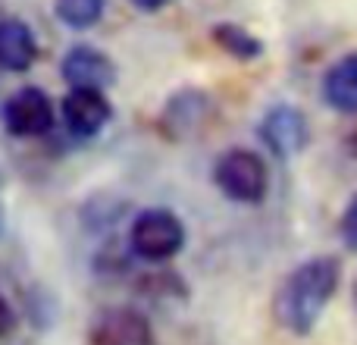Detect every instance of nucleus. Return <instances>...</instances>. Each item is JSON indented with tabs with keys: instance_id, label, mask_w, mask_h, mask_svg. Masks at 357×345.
I'll return each instance as SVG.
<instances>
[{
	"instance_id": "dca6fc26",
	"label": "nucleus",
	"mask_w": 357,
	"mask_h": 345,
	"mask_svg": "<svg viewBox=\"0 0 357 345\" xmlns=\"http://www.w3.org/2000/svg\"><path fill=\"white\" fill-rule=\"evenodd\" d=\"M13 330H16V311H13V304L6 302L3 295H0V339H6Z\"/></svg>"
},
{
	"instance_id": "4468645a",
	"label": "nucleus",
	"mask_w": 357,
	"mask_h": 345,
	"mask_svg": "<svg viewBox=\"0 0 357 345\" xmlns=\"http://www.w3.org/2000/svg\"><path fill=\"white\" fill-rule=\"evenodd\" d=\"M142 286H144V295H173V292H185L182 289V279L176 277V273H151V277H144L142 279Z\"/></svg>"
},
{
	"instance_id": "f8f14e48",
	"label": "nucleus",
	"mask_w": 357,
	"mask_h": 345,
	"mask_svg": "<svg viewBox=\"0 0 357 345\" xmlns=\"http://www.w3.org/2000/svg\"><path fill=\"white\" fill-rule=\"evenodd\" d=\"M210 38H213V44L222 54H229L232 60H241V63H251L264 54V41H260L257 35H251L245 25L216 22L213 29H210Z\"/></svg>"
},
{
	"instance_id": "f257e3e1",
	"label": "nucleus",
	"mask_w": 357,
	"mask_h": 345,
	"mask_svg": "<svg viewBox=\"0 0 357 345\" xmlns=\"http://www.w3.org/2000/svg\"><path fill=\"white\" fill-rule=\"evenodd\" d=\"M342 286V260L335 254L307 258L279 283L273 295V317L291 336H310L323 311Z\"/></svg>"
},
{
	"instance_id": "ddd939ff",
	"label": "nucleus",
	"mask_w": 357,
	"mask_h": 345,
	"mask_svg": "<svg viewBox=\"0 0 357 345\" xmlns=\"http://www.w3.org/2000/svg\"><path fill=\"white\" fill-rule=\"evenodd\" d=\"M107 0H54V13L66 29L85 31L100 22Z\"/></svg>"
},
{
	"instance_id": "9d476101",
	"label": "nucleus",
	"mask_w": 357,
	"mask_h": 345,
	"mask_svg": "<svg viewBox=\"0 0 357 345\" xmlns=\"http://www.w3.org/2000/svg\"><path fill=\"white\" fill-rule=\"evenodd\" d=\"M38 60V38L22 19H0V69L29 73Z\"/></svg>"
},
{
	"instance_id": "f3484780",
	"label": "nucleus",
	"mask_w": 357,
	"mask_h": 345,
	"mask_svg": "<svg viewBox=\"0 0 357 345\" xmlns=\"http://www.w3.org/2000/svg\"><path fill=\"white\" fill-rule=\"evenodd\" d=\"M129 3L138 6V10H144V13H157V10H163L169 0H129Z\"/></svg>"
},
{
	"instance_id": "7ed1b4c3",
	"label": "nucleus",
	"mask_w": 357,
	"mask_h": 345,
	"mask_svg": "<svg viewBox=\"0 0 357 345\" xmlns=\"http://www.w3.org/2000/svg\"><path fill=\"white\" fill-rule=\"evenodd\" d=\"M185 245V226L182 220L167 207H148L135 216L129 229V248L135 258L163 264L173 260Z\"/></svg>"
},
{
	"instance_id": "39448f33",
	"label": "nucleus",
	"mask_w": 357,
	"mask_h": 345,
	"mask_svg": "<svg viewBox=\"0 0 357 345\" xmlns=\"http://www.w3.org/2000/svg\"><path fill=\"white\" fill-rule=\"evenodd\" d=\"M257 135L276 161H291V157H298L307 148L310 123L298 107L279 104L264 113V119H260V126H257Z\"/></svg>"
},
{
	"instance_id": "a211bd4d",
	"label": "nucleus",
	"mask_w": 357,
	"mask_h": 345,
	"mask_svg": "<svg viewBox=\"0 0 357 345\" xmlns=\"http://www.w3.org/2000/svg\"><path fill=\"white\" fill-rule=\"evenodd\" d=\"M345 148H348V154L351 157H357V126L345 135Z\"/></svg>"
},
{
	"instance_id": "f03ea898",
	"label": "nucleus",
	"mask_w": 357,
	"mask_h": 345,
	"mask_svg": "<svg viewBox=\"0 0 357 345\" xmlns=\"http://www.w3.org/2000/svg\"><path fill=\"white\" fill-rule=\"evenodd\" d=\"M213 185L235 204H260L270 191V170L257 151L229 148L213 163Z\"/></svg>"
},
{
	"instance_id": "9b49d317",
	"label": "nucleus",
	"mask_w": 357,
	"mask_h": 345,
	"mask_svg": "<svg viewBox=\"0 0 357 345\" xmlns=\"http://www.w3.org/2000/svg\"><path fill=\"white\" fill-rule=\"evenodd\" d=\"M320 94L326 107L357 117V54H345L323 73Z\"/></svg>"
},
{
	"instance_id": "0eeeda50",
	"label": "nucleus",
	"mask_w": 357,
	"mask_h": 345,
	"mask_svg": "<svg viewBox=\"0 0 357 345\" xmlns=\"http://www.w3.org/2000/svg\"><path fill=\"white\" fill-rule=\"evenodd\" d=\"M88 345H154V327L135 308H107L88 327Z\"/></svg>"
},
{
	"instance_id": "1a4fd4ad",
	"label": "nucleus",
	"mask_w": 357,
	"mask_h": 345,
	"mask_svg": "<svg viewBox=\"0 0 357 345\" xmlns=\"http://www.w3.org/2000/svg\"><path fill=\"white\" fill-rule=\"evenodd\" d=\"M213 104L204 91L197 88H185L176 98H169L167 110H163V129L169 132V138H185L201 132V126L210 119Z\"/></svg>"
},
{
	"instance_id": "2eb2a0df",
	"label": "nucleus",
	"mask_w": 357,
	"mask_h": 345,
	"mask_svg": "<svg viewBox=\"0 0 357 345\" xmlns=\"http://www.w3.org/2000/svg\"><path fill=\"white\" fill-rule=\"evenodd\" d=\"M339 235H342V242H345L348 251L357 254V195L351 198V201H348L345 214H342V220H339Z\"/></svg>"
},
{
	"instance_id": "423d86ee",
	"label": "nucleus",
	"mask_w": 357,
	"mask_h": 345,
	"mask_svg": "<svg viewBox=\"0 0 357 345\" xmlns=\"http://www.w3.org/2000/svg\"><path fill=\"white\" fill-rule=\"evenodd\" d=\"M60 113L69 135L88 142V138L100 135L107 129V123L113 119V104L98 88H69L60 104Z\"/></svg>"
},
{
	"instance_id": "20e7f679",
	"label": "nucleus",
	"mask_w": 357,
	"mask_h": 345,
	"mask_svg": "<svg viewBox=\"0 0 357 345\" xmlns=\"http://www.w3.org/2000/svg\"><path fill=\"white\" fill-rule=\"evenodd\" d=\"M0 123L13 138H41L54 129V104H50L47 91L25 85L3 101Z\"/></svg>"
},
{
	"instance_id": "6e6552de",
	"label": "nucleus",
	"mask_w": 357,
	"mask_h": 345,
	"mask_svg": "<svg viewBox=\"0 0 357 345\" xmlns=\"http://www.w3.org/2000/svg\"><path fill=\"white\" fill-rule=\"evenodd\" d=\"M60 75L69 88H98V91H107V88L116 85V63L104 50L91 47V44H75L63 57Z\"/></svg>"
}]
</instances>
